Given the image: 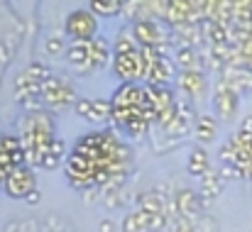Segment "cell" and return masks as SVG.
<instances>
[{
  "label": "cell",
  "instance_id": "cell-1",
  "mask_svg": "<svg viewBox=\"0 0 252 232\" xmlns=\"http://www.w3.org/2000/svg\"><path fill=\"white\" fill-rule=\"evenodd\" d=\"M64 32L69 39H93L98 34V15L91 7L74 10L64 22Z\"/></svg>",
  "mask_w": 252,
  "mask_h": 232
},
{
  "label": "cell",
  "instance_id": "cell-2",
  "mask_svg": "<svg viewBox=\"0 0 252 232\" xmlns=\"http://www.w3.org/2000/svg\"><path fill=\"white\" fill-rule=\"evenodd\" d=\"M42 100L47 108H69L76 103V90L69 81L49 76L42 86Z\"/></svg>",
  "mask_w": 252,
  "mask_h": 232
},
{
  "label": "cell",
  "instance_id": "cell-3",
  "mask_svg": "<svg viewBox=\"0 0 252 232\" xmlns=\"http://www.w3.org/2000/svg\"><path fill=\"white\" fill-rule=\"evenodd\" d=\"M2 188H5V193H7L10 198H25L30 191L37 188V181H34L32 166H30V164H20V166H15V169L5 176Z\"/></svg>",
  "mask_w": 252,
  "mask_h": 232
},
{
  "label": "cell",
  "instance_id": "cell-4",
  "mask_svg": "<svg viewBox=\"0 0 252 232\" xmlns=\"http://www.w3.org/2000/svg\"><path fill=\"white\" fill-rule=\"evenodd\" d=\"M132 34L140 47H157V44H171V32H167L157 20H135L132 22Z\"/></svg>",
  "mask_w": 252,
  "mask_h": 232
},
{
  "label": "cell",
  "instance_id": "cell-5",
  "mask_svg": "<svg viewBox=\"0 0 252 232\" xmlns=\"http://www.w3.org/2000/svg\"><path fill=\"white\" fill-rule=\"evenodd\" d=\"M113 71L123 83L125 81H140L142 78V49L113 54Z\"/></svg>",
  "mask_w": 252,
  "mask_h": 232
},
{
  "label": "cell",
  "instance_id": "cell-6",
  "mask_svg": "<svg viewBox=\"0 0 252 232\" xmlns=\"http://www.w3.org/2000/svg\"><path fill=\"white\" fill-rule=\"evenodd\" d=\"M238 100H240V93L235 88H230L228 83L218 81L216 83V93H213V110L220 120H230L235 113H238Z\"/></svg>",
  "mask_w": 252,
  "mask_h": 232
},
{
  "label": "cell",
  "instance_id": "cell-7",
  "mask_svg": "<svg viewBox=\"0 0 252 232\" xmlns=\"http://www.w3.org/2000/svg\"><path fill=\"white\" fill-rule=\"evenodd\" d=\"M218 81L228 83L230 88H235L240 95L252 93V66H233L225 64L218 69Z\"/></svg>",
  "mask_w": 252,
  "mask_h": 232
},
{
  "label": "cell",
  "instance_id": "cell-8",
  "mask_svg": "<svg viewBox=\"0 0 252 232\" xmlns=\"http://www.w3.org/2000/svg\"><path fill=\"white\" fill-rule=\"evenodd\" d=\"M66 61L79 71V74H88L95 69L93 59H91V47H88V39H71V44L66 47Z\"/></svg>",
  "mask_w": 252,
  "mask_h": 232
},
{
  "label": "cell",
  "instance_id": "cell-9",
  "mask_svg": "<svg viewBox=\"0 0 252 232\" xmlns=\"http://www.w3.org/2000/svg\"><path fill=\"white\" fill-rule=\"evenodd\" d=\"M42 86H44V81H34V78H30L22 71V74L17 76V81H15V98H17L22 105L34 108L37 100H42Z\"/></svg>",
  "mask_w": 252,
  "mask_h": 232
},
{
  "label": "cell",
  "instance_id": "cell-10",
  "mask_svg": "<svg viewBox=\"0 0 252 232\" xmlns=\"http://www.w3.org/2000/svg\"><path fill=\"white\" fill-rule=\"evenodd\" d=\"M176 61L174 59H169L167 54H162V57H157L155 61H152V66H150V71H147V78H145V83H157V86H167L171 81H176Z\"/></svg>",
  "mask_w": 252,
  "mask_h": 232
},
{
  "label": "cell",
  "instance_id": "cell-11",
  "mask_svg": "<svg viewBox=\"0 0 252 232\" xmlns=\"http://www.w3.org/2000/svg\"><path fill=\"white\" fill-rule=\"evenodd\" d=\"M176 86L189 95V98H201L203 93H206V76H203V71L201 69H181L179 71V76H176Z\"/></svg>",
  "mask_w": 252,
  "mask_h": 232
},
{
  "label": "cell",
  "instance_id": "cell-12",
  "mask_svg": "<svg viewBox=\"0 0 252 232\" xmlns=\"http://www.w3.org/2000/svg\"><path fill=\"white\" fill-rule=\"evenodd\" d=\"M220 191H223V174H220V169H213V166H211V169L201 176V201H203V208H206L213 198H218Z\"/></svg>",
  "mask_w": 252,
  "mask_h": 232
},
{
  "label": "cell",
  "instance_id": "cell-13",
  "mask_svg": "<svg viewBox=\"0 0 252 232\" xmlns=\"http://www.w3.org/2000/svg\"><path fill=\"white\" fill-rule=\"evenodd\" d=\"M176 205H179V210H181V215H186L189 220H198V215H201V208H203V201H201V196L196 193V191H189V188H184V191H179L176 193Z\"/></svg>",
  "mask_w": 252,
  "mask_h": 232
},
{
  "label": "cell",
  "instance_id": "cell-14",
  "mask_svg": "<svg viewBox=\"0 0 252 232\" xmlns=\"http://www.w3.org/2000/svg\"><path fill=\"white\" fill-rule=\"evenodd\" d=\"M147 86V100H150V108H155L157 113L167 110L174 105V95L167 86H157V83H145Z\"/></svg>",
  "mask_w": 252,
  "mask_h": 232
},
{
  "label": "cell",
  "instance_id": "cell-15",
  "mask_svg": "<svg viewBox=\"0 0 252 232\" xmlns=\"http://www.w3.org/2000/svg\"><path fill=\"white\" fill-rule=\"evenodd\" d=\"M88 47H91V59H93L95 69H100V66H105L110 61V44H108L105 37L95 34L93 39H88Z\"/></svg>",
  "mask_w": 252,
  "mask_h": 232
},
{
  "label": "cell",
  "instance_id": "cell-16",
  "mask_svg": "<svg viewBox=\"0 0 252 232\" xmlns=\"http://www.w3.org/2000/svg\"><path fill=\"white\" fill-rule=\"evenodd\" d=\"M189 174L191 176H196V178H201L208 169H211V161H208V152L203 149V147H193L191 149V154H189Z\"/></svg>",
  "mask_w": 252,
  "mask_h": 232
},
{
  "label": "cell",
  "instance_id": "cell-17",
  "mask_svg": "<svg viewBox=\"0 0 252 232\" xmlns=\"http://www.w3.org/2000/svg\"><path fill=\"white\" fill-rule=\"evenodd\" d=\"M216 130H218V125H216V117L213 115H198L196 117L193 135H196L198 142H211L216 137Z\"/></svg>",
  "mask_w": 252,
  "mask_h": 232
},
{
  "label": "cell",
  "instance_id": "cell-18",
  "mask_svg": "<svg viewBox=\"0 0 252 232\" xmlns=\"http://www.w3.org/2000/svg\"><path fill=\"white\" fill-rule=\"evenodd\" d=\"M135 49H140V44H137V39H135V34H132V25H130V27H125V29H120V32H118L115 44H113V54L135 52Z\"/></svg>",
  "mask_w": 252,
  "mask_h": 232
},
{
  "label": "cell",
  "instance_id": "cell-19",
  "mask_svg": "<svg viewBox=\"0 0 252 232\" xmlns=\"http://www.w3.org/2000/svg\"><path fill=\"white\" fill-rule=\"evenodd\" d=\"M174 61L179 69H198V49L186 44V47H179L176 54H174Z\"/></svg>",
  "mask_w": 252,
  "mask_h": 232
},
{
  "label": "cell",
  "instance_id": "cell-20",
  "mask_svg": "<svg viewBox=\"0 0 252 232\" xmlns=\"http://www.w3.org/2000/svg\"><path fill=\"white\" fill-rule=\"evenodd\" d=\"M88 120L91 122H100V125L113 122V103L110 100H93Z\"/></svg>",
  "mask_w": 252,
  "mask_h": 232
},
{
  "label": "cell",
  "instance_id": "cell-21",
  "mask_svg": "<svg viewBox=\"0 0 252 232\" xmlns=\"http://www.w3.org/2000/svg\"><path fill=\"white\" fill-rule=\"evenodd\" d=\"M88 7L98 17H115V15L123 12V5L118 0H88Z\"/></svg>",
  "mask_w": 252,
  "mask_h": 232
},
{
  "label": "cell",
  "instance_id": "cell-22",
  "mask_svg": "<svg viewBox=\"0 0 252 232\" xmlns=\"http://www.w3.org/2000/svg\"><path fill=\"white\" fill-rule=\"evenodd\" d=\"M150 120L145 117V113L142 115H135V117H130L125 125H123V132L127 135V137H142V135H147V130H150Z\"/></svg>",
  "mask_w": 252,
  "mask_h": 232
},
{
  "label": "cell",
  "instance_id": "cell-23",
  "mask_svg": "<svg viewBox=\"0 0 252 232\" xmlns=\"http://www.w3.org/2000/svg\"><path fill=\"white\" fill-rule=\"evenodd\" d=\"M137 203H140V208L147 210V213H164V210H167V198L159 196V193H145Z\"/></svg>",
  "mask_w": 252,
  "mask_h": 232
},
{
  "label": "cell",
  "instance_id": "cell-24",
  "mask_svg": "<svg viewBox=\"0 0 252 232\" xmlns=\"http://www.w3.org/2000/svg\"><path fill=\"white\" fill-rule=\"evenodd\" d=\"M191 132V120H186L184 115H176L167 127H164V135L171 140H179V137H186Z\"/></svg>",
  "mask_w": 252,
  "mask_h": 232
},
{
  "label": "cell",
  "instance_id": "cell-25",
  "mask_svg": "<svg viewBox=\"0 0 252 232\" xmlns=\"http://www.w3.org/2000/svg\"><path fill=\"white\" fill-rule=\"evenodd\" d=\"M62 159H64V142H59V140L54 137L52 145H49V149H47V154H44L42 166H44V169H57Z\"/></svg>",
  "mask_w": 252,
  "mask_h": 232
},
{
  "label": "cell",
  "instance_id": "cell-26",
  "mask_svg": "<svg viewBox=\"0 0 252 232\" xmlns=\"http://www.w3.org/2000/svg\"><path fill=\"white\" fill-rule=\"evenodd\" d=\"M25 74H27L30 78H34V81H47V78L52 76V74H49V69H47L44 64H39V61L30 64V66L25 69Z\"/></svg>",
  "mask_w": 252,
  "mask_h": 232
},
{
  "label": "cell",
  "instance_id": "cell-27",
  "mask_svg": "<svg viewBox=\"0 0 252 232\" xmlns=\"http://www.w3.org/2000/svg\"><path fill=\"white\" fill-rule=\"evenodd\" d=\"M44 49H47V54H52V57H59V54H64L66 49H64V39L62 37H49L47 39V44H44Z\"/></svg>",
  "mask_w": 252,
  "mask_h": 232
},
{
  "label": "cell",
  "instance_id": "cell-28",
  "mask_svg": "<svg viewBox=\"0 0 252 232\" xmlns=\"http://www.w3.org/2000/svg\"><path fill=\"white\" fill-rule=\"evenodd\" d=\"M179 115H184L186 120H191V122H196V108H193V98H189V100H184V103H179Z\"/></svg>",
  "mask_w": 252,
  "mask_h": 232
},
{
  "label": "cell",
  "instance_id": "cell-29",
  "mask_svg": "<svg viewBox=\"0 0 252 232\" xmlns=\"http://www.w3.org/2000/svg\"><path fill=\"white\" fill-rule=\"evenodd\" d=\"M25 201H27L30 205H37V203H39V191H37V188H34V191H30V193L25 196Z\"/></svg>",
  "mask_w": 252,
  "mask_h": 232
},
{
  "label": "cell",
  "instance_id": "cell-30",
  "mask_svg": "<svg viewBox=\"0 0 252 232\" xmlns=\"http://www.w3.org/2000/svg\"><path fill=\"white\" fill-rule=\"evenodd\" d=\"M240 130H245V132H252V115H248L243 122H240Z\"/></svg>",
  "mask_w": 252,
  "mask_h": 232
},
{
  "label": "cell",
  "instance_id": "cell-31",
  "mask_svg": "<svg viewBox=\"0 0 252 232\" xmlns=\"http://www.w3.org/2000/svg\"><path fill=\"white\" fill-rule=\"evenodd\" d=\"M245 178H250V181H252V164H250V169L245 171Z\"/></svg>",
  "mask_w": 252,
  "mask_h": 232
},
{
  "label": "cell",
  "instance_id": "cell-32",
  "mask_svg": "<svg viewBox=\"0 0 252 232\" xmlns=\"http://www.w3.org/2000/svg\"><path fill=\"white\" fill-rule=\"evenodd\" d=\"M118 2H120V5H125V2H127V0H118Z\"/></svg>",
  "mask_w": 252,
  "mask_h": 232
}]
</instances>
